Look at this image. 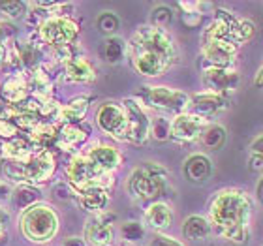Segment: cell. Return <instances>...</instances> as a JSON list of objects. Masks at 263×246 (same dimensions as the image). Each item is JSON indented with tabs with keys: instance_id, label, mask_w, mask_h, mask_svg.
I'll return each instance as SVG.
<instances>
[{
	"instance_id": "obj_1",
	"label": "cell",
	"mask_w": 263,
	"mask_h": 246,
	"mask_svg": "<svg viewBox=\"0 0 263 246\" xmlns=\"http://www.w3.org/2000/svg\"><path fill=\"white\" fill-rule=\"evenodd\" d=\"M126 55L136 73L160 77L179 61V47L167 30L143 25L132 34Z\"/></svg>"
},
{
	"instance_id": "obj_2",
	"label": "cell",
	"mask_w": 263,
	"mask_h": 246,
	"mask_svg": "<svg viewBox=\"0 0 263 246\" xmlns=\"http://www.w3.org/2000/svg\"><path fill=\"white\" fill-rule=\"evenodd\" d=\"M252 199L241 188L216 192L209 205V222L222 239L233 244H245L250 239Z\"/></svg>"
},
{
	"instance_id": "obj_3",
	"label": "cell",
	"mask_w": 263,
	"mask_h": 246,
	"mask_svg": "<svg viewBox=\"0 0 263 246\" xmlns=\"http://www.w3.org/2000/svg\"><path fill=\"white\" fill-rule=\"evenodd\" d=\"M57 171V158L51 150H36L27 160L11 162L0 158V177L2 181L17 182V186H42L49 182V179Z\"/></svg>"
},
{
	"instance_id": "obj_4",
	"label": "cell",
	"mask_w": 263,
	"mask_h": 246,
	"mask_svg": "<svg viewBox=\"0 0 263 246\" xmlns=\"http://www.w3.org/2000/svg\"><path fill=\"white\" fill-rule=\"evenodd\" d=\"M126 190L134 201L145 203L148 207L156 201H162L170 194V173L154 162H145L130 173Z\"/></svg>"
},
{
	"instance_id": "obj_5",
	"label": "cell",
	"mask_w": 263,
	"mask_h": 246,
	"mask_svg": "<svg viewBox=\"0 0 263 246\" xmlns=\"http://www.w3.org/2000/svg\"><path fill=\"white\" fill-rule=\"evenodd\" d=\"M59 225H61V220L57 211L49 203L44 201L27 209L19 216V228L23 237L34 244H45L53 241L59 233Z\"/></svg>"
},
{
	"instance_id": "obj_6",
	"label": "cell",
	"mask_w": 263,
	"mask_h": 246,
	"mask_svg": "<svg viewBox=\"0 0 263 246\" xmlns=\"http://www.w3.org/2000/svg\"><path fill=\"white\" fill-rule=\"evenodd\" d=\"M134 98H137L147 109L158 111L160 115H182L192 107V96L182 90H175L170 87H153L145 85L139 87Z\"/></svg>"
},
{
	"instance_id": "obj_7",
	"label": "cell",
	"mask_w": 263,
	"mask_h": 246,
	"mask_svg": "<svg viewBox=\"0 0 263 246\" xmlns=\"http://www.w3.org/2000/svg\"><path fill=\"white\" fill-rule=\"evenodd\" d=\"M66 184L70 186L73 196L88 190V188H105L109 190L115 184V179L109 173H104L87 158L85 153L73 154L70 164L66 165Z\"/></svg>"
},
{
	"instance_id": "obj_8",
	"label": "cell",
	"mask_w": 263,
	"mask_h": 246,
	"mask_svg": "<svg viewBox=\"0 0 263 246\" xmlns=\"http://www.w3.org/2000/svg\"><path fill=\"white\" fill-rule=\"evenodd\" d=\"M81 28L76 19L68 17H45L38 25V42L49 49L76 45L79 40Z\"/></svg>"
},
{
	"instance_id": "obj_9",
	"label": "cell",
	"mask_w": 263,
	"mask_h": 246,
	"mask_svg": "<svg viewBox=\"0 0 263 246\" xmlns=\"http://www.w3.org/2000/svg\"><path fill=\"white\" fill-rule=\"evenodd\" d=\"M96 126L117 141H128V113L122 102L107 100L96 109Z\"/></svg>"
},
{
	"instance_id": "obj_10",
	"label": "cell",
	"mask_w": 263,
	"mask_h": 246,
	"mask_svg": "<svg viewBox=\"0 0 263 246\" xmlns=\"http://www.w3.org/2000/svg\"><path fill=\"white\" fill-rule=\"evenodd\" d=\"M122 104L128 113V143L145 145L151 139V115L137 98H124Z\"/></svg>"
},
{
	"instance_id": "obj_11",
	"label": "cell",
	"mask_w": 263,
	"mask_h": 246,
	"mask_svg": "<svg viewBox=\"0 0 263 246\" xmlns=\"http://www.w3.org/2000/svg\"><path fill=\"white\" fill-rule=\"evenodd\" d=\"M203 85L207 90L230 98L231 92H235L241 85V75L235 68H218V66H205L201 71Z\"/></svg>"
},
{
	"instance_id": "obj_12",
	"label": "cell",
	"mask_w": 263,
	"mask_h": 246,
	"mask_svg": "<svg viewBox=\"0 0 263 246\" xmlns=\"http://www.w3.org/2000/svg\"><path fill=\"white\" fill-rule=\"evenodd\" d=\"M211 124L209 119L196 115L192 111L177 115L171 119V139L177 143H194L199 141L203 130Z\"/></svg>"
},
{
	"instance_id": "obj_13",
	"label": "cell",
	"mask_w": 263,
	"mask_h": 246,
	"mask_svg": "<svg viewBox=\"0 0 263 246\" xmlns=\"http://www.w3.org/2000/svg\"><path fill=\"white\" fill-rule=\"evenodd\" d=\"M32 98L30 87H28V77L25 71L11 73L0 83V105L4 107H17Z\"/></svg>"
},
{
	"instance_id": "obj_14",
	"label": "cell",
	"mask_w": 263,
	"mask_h": 246,
	"mask_svg": "<svg viewBox=\"0 0 263 246\" xmlns=\"http://www.w3.org/2000/svg\"><path fill=\"white\" fill-rule=\"evenodd\" d=\"M115 214L111 213H100L92 214L85 225V241L92 246H113L115 239Z\"/></svg>"
},
{
	"instance_id": "obj_15",
	"label": "cell",
	"mask_w": 263,
	"mask_h": 246,
	"mask_svg": "<svg viewBox=\"0 0 263 246\" xmlns=\"http://www.w3.org/2000/svg\"><path fill=\"white\" fill-rule=\"evenodd\" d=\"M237 47L231 40H216L201 44V55L209 62V66H218V68H233L237 61Z\"/></svg>"
},
{
	"instance_id": "obj_16",
	"label": "cell",
	"mask_w": 263,
	"mask_h": 246,
	"mask_svg": "<svg viewBox=\"0 0 263 246\" xmlns=\"http://www.w3.org/2000/svg\"><path fill=\"white\" fill-rule=\"evenodd\" d=\"M85 154H87V158L90 160L98 169H102L104 173H109V175H113V173L122 165L121 150L115 148L113 145L92 143L90 147H87Z\"/></svg>"
},
{
	"instance_id": "obj_17",
	"label": "cell",
	"mask_w": 263,
	"mask_h": 246,
	"mask_svg": "<svg viewBox=\"0 0 263 246\" xmlns=\"http://www.w3.org/2000/svg\"><path fill=\"white\" fill-rule=\"evenodd\" d=\"M230 107V98L228 96H222V94L211 92V90H205V92L194 94L192 96V107L190 111L196 113V115L203 117V119H213L218 113L226 111Z\"/></svg>"
},
{
	"instance_id": "obj_18",
	"label": "cell",
	"mask_w": 263,
	"mask_h": 246,
	"mask_svg": "<svg viewBox=\"0 0 263 246\" xmlns=\"http://www.w3.org/2000/svg\"><path fill=\"white\" fill-rule=\"evenodd\" d=\"M237 23V17L228 10H218L209 27L201 34V44L216 42V40H231V32Z\"/></svg>"
},
{
	"instance_id": "obj_19",
	"label": "cell",
	"mask_w": 263,
	"mask_h": 246,
	"mask_svg": "<svg viewBox=\"0 0 263 246\" xmlns=\"http://www.w3.org/2000/svg\"><path fill=\"white\" fill-rule=\"evenodd\" d=\"M62 75H64V81L83 83V85L94 83L98 79V73H96V68L92 66V62L83 55H77L70 62H66L62 66Z\"/></svg>"
},
{
	"instance_id": "obj_20",
	"label": "cell",
	"mask_w": 263,
	"mask_h": 246,
	"mask_svg": "<svg viewBox=\"0 0 263 246\" xmlns=\"http://www.w3.org/2000/svg\"><path fill=\"white\" fill-rule=\"evenodd\" d=\"M182 173L186 177V181L194 182V184H205L213 177V162L207 154L194 153L184 160Z\"/></svg>"
},
{
	"instance_id": "obj_21",
	"label": "cell",
	"mask_w": 263,
	"mask_h": 246,
	"mask_svg": "<svg viewBox=\"0 0 263 246\" xmlns=\"http://www.w3.org/2000/svg\"><path fill=\"white\" fill-rule=\"evenodd\" d=\"M88 128L83 124H59V141L57 148L64 153H76L88 141Z\"/></svg>"
},
{
	"instance_id": "obj_22",
	"label": "cell",
	"mask_w": 263,
	"mask_h": 246,
	"mask_svg": "<svg viewBox=\"0 0 263 246\" xmlns=\"http://www.w3.org/2000/svg\"><path fill=\"white\" fill-rule=\"evenodd\" d=\"M173 222V209L165 201H156L153 205L145 207L143 213V225L153 230L154 233H162Z\"/></svg>"
},
{
	"instance_id": "obj_23",
	"label": "cell",
	"mask_w": 263,
	"mask_h": 246,
	"mask_svg": "<svg viewBox=\"0 0 263 246\" xmlns=\"http://www.w3.org/2000/svg\"><path fill=\"white\" fill-rule=\"evenodd\" d=\"M90 107V96H77L66 105H61L57 124H83Z\"/></svg>"
},
{
	"instance_id": "obj_24",
	"label": "cell",
	"mask_w": 263,
	"mask_h": 246,
	"mask_svg": "<svg viewBox=\"0 0 263 246\" xmlns=\"http://www.w3.org/2000/svg\"><path fill=\"white\" fill-rule=\"evenodd\" d=\"M38 203H42V190H40L38 186L21 184L11 190L10 205L15 211H19V213H25L27 209L34 207Z\"/></svg>"
},
{
	"instance_id": "obj_25",
	"label": "cell",
	"mask_w": 263,
	"mask_h": 246,
	"mask_svg": "<svg viewBox=\"0 0 263 246\" xmlns=\"http://www.w3.org/2000/svg\"><path fill=\"white\" fill-rule=\"evenodd\" d=\"M77 201L85 211L92 214H100L105 213V207L109 205V190L105 188H88V190L77 194Z\"/></svg>"
},
{
	"instance_id": "obj_26",
	"label": "cell",
	"mask_w": 263,
	"mask_h": 246,
	"mask_svg": "<svg viewBox=\"0 0 263 246\" xmlns=\"http://www.w3.org/2000/svg\"><path fill=\"white\" fill-rule=\"evenodd\" d=\"M30 141L34 143V147L38 150H51L57 148V141H59V124L55 122H40L30 134Z\"/></svg>"
},
{
	"instance_id": "obj_27",
	"label": "cell",
	"mask_w": 263,
	"mask_h": 246,
	"mask_svg": "<svg viewBox=\"0 0 263 246\" xmlns=\"http://www.w3.org/2000/svg\"><path fill=\"white\" fill-rule=\"evenodd\" d=\"M211 231H213L211 222L199 214H192L182 222V237L186 241H203L211 235Z\"/></svg>"
},
{
	"instance_id": "obj_28",
	"label": "cell",
	"mask_w": 263,
	"mask_h": 246,
	"mask_svg": "<svg viewBox=\"0 0 263 246\" xmlns=\"http://www.w3.org/2000/svg\"><path fill=\"white\" fill-rule=\"evenodd\" d=\"M197 143L207 150H218L226 143V128L222 124H209Z\"/></svg>"
},
{
	"instance_id": "obj_29",
	"label": "cell",
	"mask_w": 263,
	"mask_h": 246,
	"mask_svg": "<svg viewBox=\"0 0 263 246\" xmlns=\"http://www.w3.org/2000/svg\"><path fill=\"white\" fill-rule=\"evenodd\" d=\"M128 51V44H124V40L119 38V36H111V38H105L104 42V59L109 64H117L124 59Z\"/></svg>"
},
{
	"instance_id": "obj_30",
	"label": "cell",
	"mask_w": 263,
	"mask_h": 246,
	"mask_svg": "<svg viewBox=\"0 0 263 246\" xmlns=\"http://www.w3.org/2000/svg\"><path fill=\"white\" fill-rule=\"evenodd\" d=\"M254 34H256V25L250 19H237L233 32H231V42L235 45H241L248 40H252Z\"/></svg>"
},
{
	"instance_id": "obj_31",
	"label": "cell",
	"mask_w": 263,
	"mask_h": 246,
	"mask_svg": "<svg viewBox=\"0 0 263 246\" xmlns=\"http://www.w3.org/2000/svg\"><path fill=\"white\" fill-rule=\"evenodd\" d=\"M151 137L154 141H167L171 139V119L165 115L154 117L151 121Z\"/></svg>"
},
{
	"instance_id": "obj_32",
	"label": "cell",
	"mask_w": 263,
	"mask_h": 246,
	"mask_svg": "<svg viewBox=\"0 0 263 246\" xmlns=\"http://www.w3.org/2000/svg\"><path fill=\"white\" fill-rule=\"evenodd\" d=\"M96 27L102 34H105L107 38L115 36V32L121 28V19L113 13V11H102L96 19Z\"/></svg>"
},
{
	"instance_id": "obj_33",
	"label": "cell",
	"mask_w": 263,
	"mask_h": 246,
	"mask_svg": "<svg viewBox=\"0 0 263 246\" xmlns=\"http://www.w3.org/2000/svg\"><path fill=\"white\" fill-rule=\"evenodd\" d=\"M28 8H30V2H0V11L8 21H17L27 17L30 13Z\"/></svg>"
},
{
	"instance_id": "obj_34",
	"label": "cell",
	"mask_w": 263,
	"mask_h": 246,
	"mask_svg": "<svg viewBox=\"0 0 263 246\" xmlns=\"http://www.w3.org/2000/svg\"><path fill=\"white\" fill-rule=\"evenodd\" d=\"M171 21H173V11H171V8H167V6H156L153 10V13H151V25H153V27L167 30Z\"/></svg>"
},
{
	"instance_id": "obj_35",
	"label": "cell",
	"mask_w": 263,
	"mask_h": 246,
	"mask_svg": "<svg viewBox=\"0 0 263 246\" xmlns=\"http://www.w3.org/2000/svg\"><path fill=\"white\" fill-rule=\"evenodd\" d=\"M121 235L124 241L128 242H137L145 237V225L141 222H126L121 225Z\"/></svg>"
},
{
	"instance_id": "obj_36",
	"label": "cell",
	"mask_w": 263,
	"mask_h": 246,
	"mask_svg": "<svg viewBox=\"0 0 263 246\" xmlns=\"http://www.w3.org/2000/svg\"><path fill=\"white\" fill-rule=\"evenodd\" d=\"M23 131L17 128L15 124L8 119H0V139H4V141H11V139H15V137L21 136Z\"/></svg>"
},
{
	"instance_id": "obj_37",
	"label": "cell",
	"mask_w": 263,
	"mask_h": 246,
	"mask_svg": "<svg viewBox=\"0 0 263 246\" xmlns=\"http://www.w3.org/2000/svg\"><path fill=\"white\" fill-rule=\"evenodd\" d=\"M8 225H10V213L4 207H0V242L8 239Z\"/></svg>"
},
{
	"instance_id": "obj_38",
	"label": "cell",
	"mask_w": 263,
	"mask_h": 246,
	"mask_svg": "<svg viewBox=\"0 0 263 246\" xmlns=\"http://www.w3.org/2000/svg\"><path fill=\"white\" fill-rule=\"evenodd\" d=\"M148 246H182V244L179 241H175V239L164 235V233H156Z\"/></svg>"
},
{
	"instance_id": "obj_39",
	"label": "cell",
	"mask_w": 263,
	"mask_h": 246,
	"mask_svg": "<svg viewBox=\"0 0 263 246\" xmlns=\"http://www.w3.org/2000/svg\"><path fill=\"white\" fill-rule=\"evenodd\" d=\"M250 154H258V156H261L263 158V134L261 136H258L252 143H250Z\"/></svg>"
},
{
	"instance_id": "obj_40",
	"label": "cell",
	"mask_w": 263,
	"mask_h": 246,
	"mask_svg": "<svg viewBox=\"0 0 263 246\" xmlns=\"http://www.w3.org/2000/svg\"><path fill=\"white\" fill-rule=\"evenodd\" d=\"M8 64V45L0 42V70Z\"/></svg>"
},
{
	"instance_id": "obj_41",
	"label": "cell",
	"mask_w": 263,
	"mask_h": 246,
	"mask_svg": "<svg viewBox=\"0 0 263 246\" xmlns=\"http://www.w3.org/2000/svg\"><path fill=\"white\" fill-rule=\"evenodd\" d=\"M62 246H87V241L81 239V237H70Z\"/></svg>"
},
{
	"instance_id": "obj_42",
	"label": "cell",
	"mask_w": 263,
	"mask_h": 246,
	"mask_svg": "<svg viewBox=\"0 0 263 246\" xmlns=\"http://www.w3.org/2000/svg\"><path fill=\"white\" fill-rule=\"evenodd\" d=\"M256 199L263 205V177L258 181V184H256Z\"/></svg>"
},
{
	"instance_id": "obj_43",
	"label": "cell",
	"mask_w": 263,
	"mask_h": 246,
	"mask_svg": "<svg viewBox=\"0 0 263 246\" xmlns=\"http://www.w3.org/2000/svg\"><path fill=\"white\" fill-rule=\"evenodd\" d=\"M254 85H256L258 88H263V66L258 70L256 77H254Z\"/></svg>"
},
{
	"instance_id": "obj_44",
	"label": "cell",
	"mask_w": 263,
	"mask_h": 246,
	"mask_svg": "<svg viewBox=\"0 0 263 246\" xmlns=\"http://www.w3.org/2000/svg\"><path fill=\"white\" fill-rule=\"evenodd\" d=\"M0 42L4 44V30H2V23H0Z\"/></svg>"
}]
</instances>
